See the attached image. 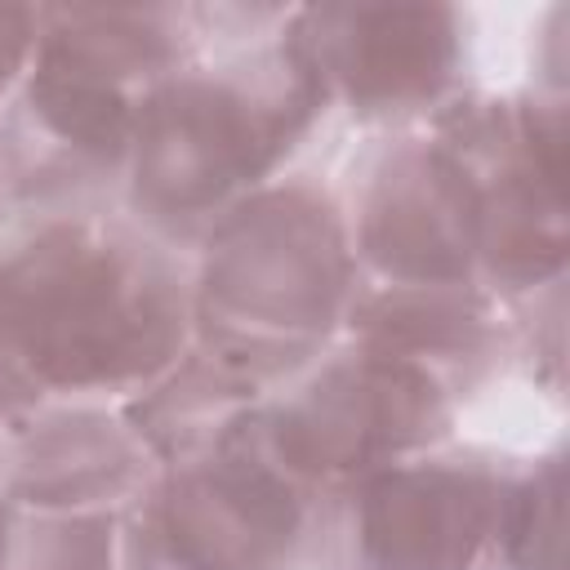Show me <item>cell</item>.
I'll use <instances>...</instances> for the list:
<instances>
[{"label":"cell","mask_w":570,"mask_h":570,"mask_svg":"<svg viewBox=\"0 0 570 570\" xmlns=\"http://www.w3.org/2000/svg\"><path fill=\"white\" fill-rule=\"evenodd\" d=\"M40 22H45V9L0 4V94L22 85L27 67L36 58V45H40Z\"/></svg>","instance_id":"4"},{"label":"cell","mask_w":570,"mask_h":570,"mask_svg":"<svg viewBox=\"0 0 570 570\" xmlns=\"http://www.w3.org/2000/svg\"><path fill=\"white\" fill-rule=\"evenodd\" d=\"M183 281L120 223L27 218L0 232V392L58 396L156 374L183 334Z\"/></svg>","instance_id":"1"},{"label":"cell","mask_w":570,"mask_h":570,"mask_svg":"<svg viewBox=\"0 0 570 570\" xmlns=\"http://www.w3.org/2000/svg\"><path fill=\"white\" fill-rule=\"evenodd\" d=\"M294 31L325 98L396 116L432 102L459 67V9H294Z\"/></svg>","instance_id":"3"},{"label":"cell","mask_w":570,"mask_h":570,"mask_svg":"<svg viewBox=\"0 0 570 570\" xmlns=\"http://www.w3.org/2000/svg\"><path fill=\"white\" fill-rule=\"evenodd\" d=\"M321 107L294 9H240L223 53H191L147 94L134 125L138 209L165 227L209 218L227 191L267 174Z\"/></svg>","instance_id":"2"}]
</instances>
